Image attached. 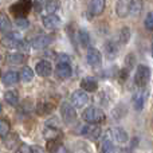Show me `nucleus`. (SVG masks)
<instances>
[{
  "label": "nucleus",
  "mask_w": 153,
  "mask_h": 153,
  "mask_svg": "<svg viewBox=\"0 0 153 153\" xmlns=\"http://www.w3.org/2000/svg\"><path fill=\"white\" fill-rule=\"evenodd\" d=\"M86 59H87V63L91 67H98L102 63V55H101L100 50L95 47H89L86 54Z\"/></svg>",
  "instance_id": "7"
},
{
  "label": "nucleus",
  "mask_w": 153,
  "mask_h": 153,
  "mask_svg": "<svg viewBox=\"0 0 153 153\" xmlns=\"http://www.w3.org/2000/svg\"><path fill=\"white\" fill-rule=\"evenodd\" d=\"M149 78H151V69L145 65H138L137 70H136V74H134V83L137 87L143 89L148 85Z\"/></svg>",
  "instance_id": "3"
},
{
  "label": "nucleus",
  "mask_w": 153,
  "mask_h": 153,
  "mask_svg": "<svg viewBox=\"0 0 153 153\" xmlns=\"http://www.w3.org/2000/svg\"><path fill=\"white\" fill-rule=\"evenodd\" d=\"M32 8V1L31 0H18L16 3L11 4L10 11L15 18L20 19V18H26L28 15V12Z\"/></svg>",
  "instance_id": "2"
},
{
  "label": "nucleus",
  "mask_w": 153,
  "mask_h": 153,
  "mask_svg": "<svg viewBox=\"0 0 153 153\" xmlns=\"http://www.w3.org/2000/svg\"><path fill=\"white\" fill-rule=\"evenodd\" d=\"M126 62H128L126 70L129 71L130 69H133V67H134V55H133V54H129V55H126V58H125V66H126Z\"/></svg>",
  "instance_id": "36"
},
{
  "label": "nucleus",
  "mask_w": 153,
  "mask_h": 153,
  "mask_svg": "<svg viewBox=\"0 0 153 153\" xmlns=\"http://www.w3.org/2000/svg\"><path fill=\"white\" fill-rule=\"evenodd\" d=\"M81 134L85 136L86 138H89V140L94 141L101 136V128L98 126V125H94V124L85 125V126L81 129Z\"/></svg>",
  "instance_id": "8"
},
{
  "label": "nucleus",
  "mask_w": 153,
  "mask_h": 153,
  "mask_svg": "<svg viewBox=\"0 0 153 153\" xmlns=\"http://www.w3.org/2000/svg\"><path fill=\"white\" fill-rule=\"evenodd\" d=\"M16 24H18L19 27H22V28H26V27H28V20H27L26 18H20L16 20Z\"/></svg>",
  "instance_id": "38"
},
{
  "label": "nucleus",
  "mask_w": 153,
  "mask_h": 153,
  "mask_svg": "<svg viewBox=\"0 0 153 153\" xmlns=\"http://www.w3.org/2000/svg\"><path fill=\"white\" fill-rule=\"evenodd\" d=\"M42 23L46 28L54 30L61 24V19H59V16H56V15H47L42 19Z\"/></svg>",
  "instance_id": "18"
},
{
  "label": "nucleus",
  "mask_w": 153,
  "mask_h": 153,
  "mask_svg": "<svg viewBox=\"0 0 153 153\" xmlns=\"http://www.w3.org/2000/svg\"><path fill=\"white\" fill-rule=\"evenodd\" d=\"M4 101L10 106H18L19 103V94L15 90H8L4 93Z\"/></svg>",
  "instance_id": "22"
},
{
  "label": "nucleus",
  "mask_w": 153,
  "mask_h": 153,
  "mask_svg": "<svg viewBox=\"0 0 153 153\" xmlns=\"http://www.w3.org/2000/svg\"><path fill=\"white\" fill-rule=\"evenodd\" d=\"M31 153H45V149L39 145H32L31 146Z\"/></svg>",
  "instance_id": "39"
},
{
  "label": "nucleus",
  "mask_w": 153,
  "mask_h": 153,
  "mask_svg": "<svg viewBox=\"0 0 153 153\" xmlns=\"http://www.w3.org/2000/svg\"><path fill=\"white\" fill-rule=\"evenodd\" d=\"M12 30V23L5 13H0V32L8 34Z\"/></svg>",
  "instance_id": "23"
},
{
  "label": "nucleus",
  "mask_w": 153,
  "mask_h": 153,
  "mask_svg": "<svg viewBox=\"0 0 153 153\" xmlns=\"http://www.w3.org/2000/svg\"><path fill=\"white\" fill-rule=\"evenodd\" d=\"M59 7H61V3H59L58 0H48V1L46 3L45 10L47 11L48 15H55V12L59 10Z\"/></svg>",
  "instance_id": "28"
},
{
  "label": "nucleus",
  "mask_w": 153,
  "mask_h": 153,
  "mask_svg": "<svg viewBox=\"0 0 153 153\" xmlns=\"http://www.w3.org/2000/svg\"><path fill=\"white\" fill-rule=\"evenodd\" d=\"M81 87L86 93H94L98 89V82L93 76H85L81 81Z\"/></svg>",
  "instance_id": "14"
},
{
  "label": "nucleus",
  "mask_w": 153,
  "mask_h": 153,
  "mask_svg": "<svg viewBox=\"0 0 153 153\" xmlns=\"http://www.w3.org/2000/svg\"><path fill=\"white\" fill-rule=\"evenodd\" d=\"M1 110H3V106H1V103H0V113H1Z\"/></svg>",
  "instance_id": "41"
},
{
  "label": "nucleus",
  "mask_w": 153,
  "mask_h": 153,
  "mask_svg": "<svg viewBox=\"0 0 153 153\" xmlns=\"http://www.w3.org/2000/svg\"><path fill=\"white\" fill-rule=\"evenodd\" d=\"M152 56H153V43H152Z\"/></svg>",
  "instance_id": "42"
},
{
  "label": "nucleus",
  "mask_w": 153,
  "mask_h": 153,
  "mask_svg": "<svg viewBox=\"0 0 153 153\" xmlns=\"http://www.w3.org/2000/svg\"><path fill=\"white\" fill-rule=\"evenodd\" d=\"M118 39H120V43L122 45H126L130 39V28L129 27H122L121 31H120V35H118Z\"/></svg>",
  "instance_id": "31"
},
{
  "label": "nucleus",
  "mask_w": 153,
  "mask_h": 153,
  "mask_svg": "<svg viewBox=\"0 0 153 153\" xmlns=\"http://www.w3.org/2000/svg\"><path fill=\"white\" fill-rule=\"evenodd\" d=\"M89 102V95L83 90H75L71 94V105L74 108H83Z\"/></svg>",
  "instance_id": "9"
},
{
  "label": "nucleus",
  "mask_w": 153,
  "mask_h": 153,
  "mask_svg": "<svg viewBox=\"0 0 153 153\" xmlns=\"http://www.w3.org/2000/svg\"><path fill=\"white\" fill-rule=\"evenodd\" d=\"M128 75H129V71H128L126 69H122L121 71H120V78H121V81L128 79Z\"/></svg>",
  "instance_id": "40"
},
{
  "label": "nucleus",
  "mask_w": 153,
  "mask_h": 153,
  "mask_svg": "<svg viewBox=\"0 0 153 153\" xmlns=\"http://www.w3.org/2000/svg\"><path fill=\"white\" fill-rule=\"evenodd\" d=\"M61 116H62V120H63L65 124L70 125L73 122H75L76 120V111H75V108L69 102H63L61 105Z\"/></svg>",
  "instance_id": "4"
},
{
  "label": "nucleus",
  "mask_w": 153,
  "mask_h": 153,
  "mask_svg": "<svg viewBox=\"0 0 153 153\" xmlns=\"http://www.w3.org/2000/svg\"><path fill=\"white\" fill-rule=\"evenodd\" d=\"M82 118H83L87 124L98 125V124H101V122L105 121V113H103L100 108L90 106V108H87V109L83 110V113H82Z\"/></svg>",
  "instance_id": "1"
},
{
  "label": "nucleus",
  "mask_w": 153,
  "mask_h": 153,
  "mask_svg": "<svg viewBox=\"0 0 153 153\" xmlns=\"http://www.w3.org/2000/svg\"><path fill=\"white\" fill-rule=\"evenodd\" d=\"M101 153H114V145L109 138H105L101 144Z\"/></svg>",
  "instance_id": "32"
},
{
  "label": "nucleus",
  "mask_w": 153,
  "mask_h": 153,
  "mask_svg": "<svg viewBox=\"0 0 153 153\" xmlns=\"http://www.w3.org/2000/svg\"><path fill=\"white\" fill-rule=\"evenodd\" d=\"M43 137H45L47 141L61 140L62 132L55 126H46L45 129H43Z\"/></svg>",
  "instance_id": "15"
},
{
  "label": "nucleus",
  "mask_w": 153,
  "mask_h": 153,
  "mask_svg": "<svg viewBox=\"0 0 153 153\" xmlns=\"http://www.w3.org/2000/svg\"><path fill=\"white\" fill-rule=\"evenodd\" d=\"M22 36H20V34L19 32H8V34H5L4 36L1 38V45L4 46V47H7V48H18L19 47V45H20V42H22Z\"/></svg>",
  "instance_id": "5"
},
{
  "label": "nucleus",
  "mask_w": 153,
  "mask_h": 153,
  "mask_svg": "<svg viewBox=\"0 0 153 153\" xmlns=\"http://www.w3.org/2000/svg\"><path fill=\"white\" fill-rule=\"evenodd\" d=\"M106 0H90L89 12L91 16H100L105 11Z\"/></svg>",
  "instance_id": "11"
},
{
  "label": "nucleus",
  "mask_w": 153,
  "mask_h": 153,
  "mask_svg": "<svg viewBox=\"0 0 153 153\" xmlns=\"http://www.w3.org/2000/svg\"><path fill=\"white\" fill-rule=\"evenodd\" d=\"M19 153H31V145H27V144H22L19 146Z\"/></svg>",
  "instance_id": "37"
},
{
  "label": "nucleus",
  "mask_w": 153,
  "mask_h": 153,
  "mask_svg": "<svg viewBox=\"0 0 153 153\" xmlns=\"http://www.w3.org/2000/svg\"><path fill=\"white\" fill-rule=\"evenodd\" d=\"M56 63L58 65H70V56L67 54H58L56 55Z\"/></svg>",
  "instance_id": "35"
},
{
  "label": "nucleus",
  "mask_w": 153,
  "mask_h": 153,
  "mask_svg": "<svg viewBox=\"0 0 153 153\" xmlns=\"http://www.w3.org/2000/svg\"><path fill=\"white\" fill-rule=\"evenodd\" d=\"M55 75L59 79H67L71 76V66L70 65H56Z\"/></svg>",
  "instance_id": "17"
},
{
  "label": "nucleus",
  "mask_w": 153,
  "mask_h": 153,
  "mask_svg": "<svg viewBox=\"0 0 153 153\" xmlns=\"http://www.w3.org/2000/svg\"><path fill=\"white\" fill-rule=\"evenodd\" d=\"M32 78H34V71H32V69L28 66H24L23 69L20 70L19 79H20L22 82H24V83H27V82H31Z\"/></svg>",
  "instance_id": "26"
},
{
  "label": "nucleus",
  "mask_w": 153,
  "mask_h": 153,
  "mask_svg": "<svg viewBox=\"0 0 153 153\" xmlns=\"http://www.w3.org/2000/svg\"><path fill=\"white\" fill-rule=\"evenodd\" d=\"M35 71L39 76L47 78L53 73V66H51V63L48 61H39L36 63V66H35Z\"/></svg>",
  "instance_id": "10"
},
{
  "label": "nucleus",
  "mask_w": 153,
  "mask_h": 153,
  "mask_svg": "<svg viewBox=\"0 0 153 153\" xmlns=\"http://www.w3.org/2000/svg\"><path fill=\"white\" fill-rule=\"evenodd\" d=\"M4 145L10 151L18 149V146L20 145V138H19V136L16 133H8L4 137Z\"/></svg>",
  "instance_id": "16"
},
{
  "label": "nucleus",
  "mask_w": 153,
  "mask_h": 153,
  "mask_svg": "<svg viewBox=\"0 0 153 153\" xmlns=\"http://www.w3.org/2000/svg\"><path fill=\"white\" fill-rule=\"evenodd\" d=\"M10 133V122L7 120H0V137L4 138Z\"/></svg>",
  "instance_id": "33"
},
{
  "label": "nucleus",
  "mask_w": 153,
  "mask_h": 153,
  "mask_svg": "<svg viewBox=\"0 0 153 153\" xmlns=\"http://www.w3.org/2000/svg\"><path fill=\"white\" fill-rule=\"evenodd\" d=\"M51 42H53V36L51 35H39V36L32 39L31 46L34 48H36V50H40V48H46Z\"/></svg>",
  "instance_id": "12"
},
{
  "label": "nucleus",
  "mask_w": 153,
  "mask_h": 153,
  "mask_svg": "<svg viewBox=\"0 0 153 153\" xmlns=\"http://www.w3.org/2000/svg\"><path fill=\"white\" fill-rule=\"evenodd\" d=\"M148 89L146 87H143L141 90H138L137 93H134L132 97V103H133V108L136 110H143L144 109V105H145V101L148 98Z\"/></svg>",
  "instance_id": "6"
},
{
  "label": "nucleus",
  "mask_w": 153,
  "mask_h": 153,
  "mask_svg": "<svg viewBox=\"0 0 153 153\" xmlns=\"http://www.w3.org/2000/svg\"><path fill=\"white\" fill-rule=\"evenodd\" d=\"M116 12L118 15V18H126L130 13V0H117Z\"/></svg>",
  "instance_id": "13"
},
{
  "label": "nucleus",
  "mask_w": 153,
  "mask_h": 153,
  "mask_svg": "<svg viewBox=\"0 0 153 153\" xmlns=\"http://www.w3.org/2000/svg\"><path fill=\"white\" fill-rule=\"evenodd\" d=\"M78 40H79V43H81L82 47L87 48V47H89V43H90V35H89V32H87L86 30H79V32H78Z\"/></svg>",
  "instance_id": "29"
},
{
  "label": "nucleus",
  "mask_w": 153,
  "mask_h": 153,
  "mask_svg": "<svg viewBox=\"0 0 153 153\" xmlns=\"http://www.w3.org/2000/svg\"><path fill=\"white\" fill-rule=\"evenodd\" d=\"M7 62L10 65H22L26 62V55L20 53H12L7 55Z\"/></svg>",
  "instance_id": "24"
},
{
  "label": "nucleus",
  "mask_w": 153,
  "mask_h": 153,
  "mask_svg": "<svg viewBox=\"0 0 153 153\" xmlns=\"http://www.w3.org/2000/svg\"><path fill=\"white\" fill-rule=\"evenodd\" d=\"M144 7L143 0H130V15L132 16H140L141 11Z\"/></svg>",
  "instance_id": "25"
},
{
  "label": "nucleus",
  "mask_w": 153,
  "mask_h": 153,
  "mask_svg": "<svg viewBox=\"0 0 153 153\" xmlns=\"http://www.w3.org/2000/svg\"><path fill=\"white\" fill-rule=\"evenodd\" d=\"M144 24H145V28L148 31H153V12H148L145 20H144Z\"/></svg>",
  "instance_id": "34"
},
{
  "label": "nucleus",
  "mask_w": 153,
  "mask_h": 153,
  "mask_svg": "<svg viewBox=\"0 0 153 153\" xmlns=\"http://www.w3.org/2000/svg\"><path fill=\"white\" fill-rule=\"evenodd\" d=\"M105 50L109 56H116L117 53H118V46L114 40H109V42L105 43Z\"/></svg>",
  "instance_id": "30"
},
{
  "label": "nucleus",
  "mask_w": 153,
  "mask_h": 153,
  "mask_svg": "<svg viewBox=\"0 0 153 153\" xmlns=\"http://www.w3.org/2000/svg\"><path fill=\"white\" fill-rule=\"evenodd\" d=\"M47 152L48 153H67L65 146L62 145L61 140L47 141Z\"/></svg>",
  "instance_id": "19"
},
{
  "label": "nucleus",
  "mask_w": 153,
  "mask_h": 153,
  "mask_svg": "<svg viewBox=\"0 0 153 153\" xmlns=\"http://www.w3.org/2000/svg\"><path fill=\"white\" fill-rule=\"evenodd\" d=\"M110 133L117 143L122 144V143H126L128 141V133L125 132L122 128H113V129L110 130Z\"/></svg>",
  "instance_id": "21"
},
{
  "label": "nucleus",
  "mask_w": 153,
  "mask_h": 153,
  "mask_svg": "<svg viewBox=\"0 0 153 153\" xmlns=\"http://www.w3.org/2000/svg\"><path fill=\"white\" fill-rule=\"evenodd\" d=\"M54 110V105L48 102H40L36 106V113L39 116H46V114H50Z\"/></svg>",
  "instance_id": "27"
},
{
  "label": "nucleus",
  "mask_w": 153,
  "mask_h": 153,
  "mask_svg": "<svg viewBox=\"0 0 153 153\" xmlns=\"http://www.w3.org/2000/svg\"><path fill=\"white\" fill-rule=\"evenodd\" d=\"M1 81L4 86H12V85L18 83L19 81V74L16 71H7L1 76Z\"/></svg>",
  "instance_id": "20"
}]
</instances>
